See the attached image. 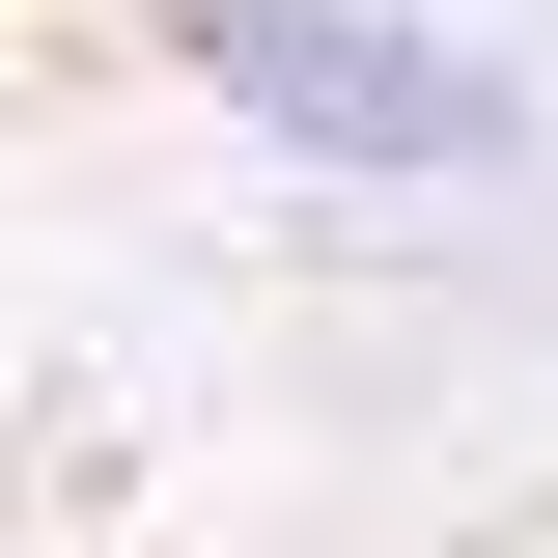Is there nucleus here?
Wrapping results in <instances>:
<instances>
[{
    "label": "nucleus",
    "mask_w": 558,
    "mask_h": 558,
    "mask_svg": "<svg viewBox=\"0 0 558 558\" xmlns=\"http://www.w3.org/2000/svg\"><path fill=\"white\" fill-rule=\"evenodd\" d=\"M140 57L196 84L223 140L336 168V196H475V168H531V84H502L447 0H140Z\"/></svg>",
    "instance_id": "obj_1"
}]
</instances>
